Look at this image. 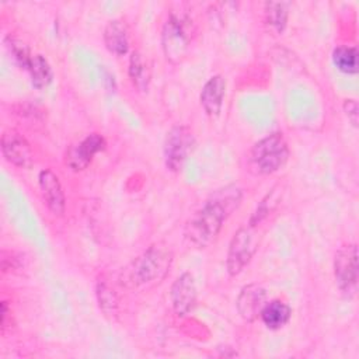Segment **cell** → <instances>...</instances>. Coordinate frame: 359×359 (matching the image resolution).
Segmentation results:
<instances>
[{
    "label": "cell",
    "mask_w": 359,
    "mask_h": 359,
    "mask_svg": "<svg viewBox=\"0 0 359 359\" xmlns=\"http://www.w3.org/2000/svg\"><path fill=\"white\" fill-rule=\"evenodd\" d=\"M241 191L236 185L222 187L210 194L202 208L187 222L184 236L195 248L209 247L219 236L223 223L238 208Z\"/></svg>",
    "instance_id": "1"
},
{
    "label": "cell",
    "mask_w": 359,
    "mask_h": 359,
    "mask_svg": "<svg viewBox=\"0 0 359 359\" xmlns=\"http://www.w3.org/2000/svg\"><path fill=\"white\" fill-rule=\"evenodd\" d=\"M171 262L172 254L170 250L160 245H151L142 255L135 258L122 272L123 282L130 287L151 286L165 278Z\"/></svg>",
    "instance_id": "2"
},
{
    "label": "cell",
    "mask_w": 359,
    "mask_h": 359,
    "mask_svg": "<svg viewBox=\"0 0 359 359\" xmlns=\"http://www.w3.org/2000/svg\"><path fill=\"white\" fill-rule=\"evenodd\" d=\"M289 158V146L280 132L271 133L258 140L248 157L250 168L255 174L268 175L285 165Z\"/></svg>",
    "instance_id": "3"
},
{
    "label": "cell",
    "mask_w": 359,
    "mask_h": 359,
    "mask_svg": "<svg viewBox=\"0 0 359 359\" xmlns=\"http://www.w3.org/2000/svg\"><path fill=\"white\" fill-rule=\"evenodd\" d=\"M254 224L240 227L229 245L227 251V259H226V268L229 275L236 276L238 275L251 261L254 254L258 250V233L255 231Z\"/></svg>",
    "instance_id": "4"
},
{
    "label": "cell",
    "mask_w": 359,
    "mask_h": 359,
    "mask_svg": "<svg viewBox=\"0 0 359 359\" xmlns=\"http://www.w3.org/2000/svg\"><path fill=\"white\" fill-rule=\"evenodd\" d=\"M195 146V136L185 125L172 126L164 140V163L170 171L178 172Z\"/></svg>",
    "instance_id": "5"
},
{
    "label": "cell",
    "mask_w": 359,
    "mask_h": 359,
    "mask_svg": "<svg viewBox=\"0 0 359 359\" xmlns=\"http://www.w3.org/2000/svg\"><path fill=\"white\" fill-rule=\"evenodd\" d=\"M184 18L170 15L161 32V46L164 56L171 63H180L188 53L191 35Z\"/></svg>",
    "instance_id": "6"
},
{
    "label": "cell",
    "mask_w": 359,
    "mask_h": 359,
    "mask_svg": "<svg viewBox=\"0 0 359 359\" xmlns=\"http://www.w3.org/2000/svg\"><path fill=\"white\" fill-rule=\"evenodd\" d=\"M334 276L338 289L348 297L358 289V247L348 244L341 247L334 258Z\"/></svg>",
    "instance_id": "7"
},
{
    "label": "cell",
    "mask_w": 359,
    "mask_h": 359,
    "mask_svg": "<svg viewBox=\"0 0 359 359\" xmlns=\"http://www.w3.org/2000/svg\"><path fill=\"white\" fill-rule=\"evenodd\" d=\"M3 157L15 167L28 168L34 163V153L27 139L18 132L8 129L1 135Z\"/></svg>",
    "instance_id": "8"
},
{
    "label": "cell",
    "mask_w": 359,
    "mask_h": 359,
    "mask_svg": "<svg viewBox=\"0 0 359 359\" xmlns=\"http://www.w3.org/2000/svg\"><path fill=\"white\" fill-rule=\"evenodd\" d=\"M105 149V139L100 133H90L81 142L72 146L66 153V165L73 171H81L88 167L94 156Z\"/></svg>",
    "instance_id": "9"
},
{
    "label": "cell",
    "mask_w": 359,
    "mask_h": 359,
    "mask_svg": "<svg viewBox=\"0 0 359 359\" xmlns=\"http://www.w3.org/2000/svg\"><path fill=\"white\" fill-rule=\"evenodd\" d=\"M170 300L177 316H187L196 303V285L189 272L181 273L170 289Z\"/></svg>",
    "instance_id": "10"
},
{
    "label": "cell",
    "mask_w": 359,
    "mask_h": 359,
    "mask_svg": "<svg viewBox=\"0 0 359 359\" xmlns=\"http://www.w3.org/2000/svg\"><path fill=\"white\" fill-rule=\"evenodd\" d=\"M266 302V290L258 283H250L240 290L236 300V307L244 321L252 323L257 317H259Z\"/></svg>",
    "instance_id": "11"
},
{
    "label": "cell",
    "mask_w": 359,
    "mask_h": 359,
    "mask_svg": "<svg viewBox=\"0 0 359 359\" xmlns=\"http://www.w3.org/2000/svg\"><path fill=\"white\" fill-rule=\"evenodd\" d=\"M39 189L42 194V198L48 206V209L56 215L62 216L65 213L66 208V198L62 188V184L59 181V177L52 170H42L38 177Z\"/></svg>",
    "instance_id": "12"
},
{
    "label": "cell",
    "mask_w": 359,
    "mask_h": 359,
    "mask_svg": "<svg viewBox=\"0 0 359 359\" xmlns=\"http://www.w3.org/2000/svg\"><path fill=\"white\" fill-rule=\"evenodd\" d=\"M226 94V80L220 74L212 76L201 91V105L209 116H217L223 107V98Z\"/></svg>",
    "instance_id": "13"
},
{
    "label": "cell",
    "mask_w": 359,
    "mask_h": 359,
    "mask_svg": "<svg viewBox=\"0 0 359 359\" xmlns=\"http://www.w3.org/2000/svg\"><path fill=\"white\" fill-rule=\"evenodd\" d=\"M104 43L107 49L116 55L123 56L129 50L128 28L121 20H111L104 28Z\"/></svg>",
    "instance_id": "14"
},
{
    "label": "cell",
    "mask_w": 359,
    "mask_h": 359,
    "mask_svg": "<svg viewBox=\"0 0 359 359\" xmlns=\"http://www.w3.org/2000/svg\"><path fill=\"white\" fill-rule=\"evenodd\" d=\"M259 317L266 328L280 330L282 327H285L289 323V320L292 317V309L287 303L275 299V300L265 303V306L261 310Z\"/></svg>",
    "instance_id": "15"
},
{
    "label": "cell",
    "mask_w": 359,
    "mask_h": 359,
    "mask_svg": "<svg viewBox=\"0 0 359 359\" xmlns=\"http://www.w3.org/2000/svg\"><path fill=\"white\" fill-rule=\"evenodd\" d=\"M129 79L132 84L139 90V91H146L150 83V69L143 57V55L137 50L132 52L129 57Z\"/></svg>",
    "instance_id": "16"
},
{
    "label": "cell",
    "mask_w": 359,
    "mask_h": 359,
    "mask_svg": "<svg viewBox=\"0 0 359 359\" xmlns=\"http://www.w3.org/2000/svg\"><path fill=\"white\" fill-rule=\"evenodd\" d=\"M28 73L31 76V83L35 88L42 90L52 81V69L48 60L42 55H34L28 66Z\"/></svg>",
    "instance_id": "17"
},
{
    "label": "cell",
    "mask_w": 359,
    "mask_h": 359,
    "mask_svg": "<svg viewBox=\"0 0 359 359\" xmlns=\"http://www.w3.org/2000/svg\"><path fill=\"white\" fill-rule=\"evenodd\" d=\"M334 66L345 74H356L358 65V49L355 46H338L332 52Z\"/></svg>",
    "instance_id": "18"
},
{
    "label": "cell",
    "mask_w": 359,
    "mask_h": 359,
    "mask_svg": "<svg viewBox=\"0 0 359 359\" xmlns=\"http://www.w3.org/2000/svg\"><path fill=\"white\" fill-rule=\"evenodd\" d=\"M287 4L282 1H268L265 3V22L275 29L276 32H282L287 22Z\"/></svg>",
    "instance_id": "19"
},
{
    "label": "cell",
    "mask_w": 359,
    "mask_h": 359,
    "mask_svg": "<svg viewBox=\"0 0 359 359\" xmlns=\"http://www.w3.org/2000/svg\"><path fill=\"white\" fill-rule=\"evenodd\" d=\"M8 48L11 50V55L14 56L15 62L18 63V66H21L22 69H28L29 63H31V59H32V53L29 50V48L22 42V41H18V39H11L10 38V43H8Z\"/></svg>",
    "instance_id": "20"
},
{
    "label": "cell",
    "mask_w": 359,
    "mask_h": 359,
    "mask_svg": "<svg viewBox=\"0 0 359 359\" xmlns=\"http://www.w3.org/2000/svg\"><path fill=\"white\" fill-rule=\"evenodd\" d=\"M97 296L100 302V307L105 311L109 313L115 309L116 306V299L114 290L107 285V283H100L97 287Z\"/></svg>",
    "instance_id": "21"
},
{
    "label": "cell",
    "mask_w": 359,
    "mask_h": 359,
    "mask_svg": "<svg viewBox=\"0 0 359 359\" xmlns=\"http://www.w3.org/2000/svg\"><path fill=\"white\" fill-rule=\"evenodd\" d=\"M344 111H345L348 119L351 121V123L353 126H358V112H359L358 102L355 100H345L344 101Z\"/></svg>",
    "instance_id": "22"
}]
</instances>
